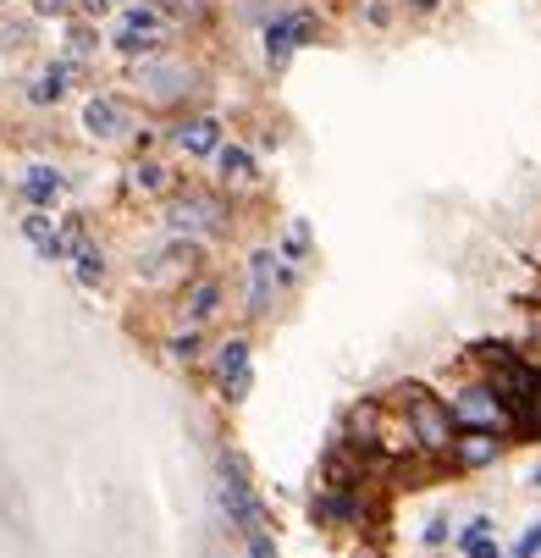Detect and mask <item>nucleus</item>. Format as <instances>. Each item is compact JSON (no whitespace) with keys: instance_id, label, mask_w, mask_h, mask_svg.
<instances>
[{"instance_id":"obj_1","label":"nucleus","mask_w":541,"mask_h":558,"mask_svg":"<svg viewBox=\"0 0 541 558\" xmlns=\"http://www.w3.org/2000/svg\"><path fill=\"white\" fill-rule=\"evenodd\" d=\"M167 45V12L149 7V0H127L116 12V28H111V50L138 61V56H155Z\"/></svg>"},{"instance_id":"obj_2","label":"nucleus","mask_w":541,"mask_h":558,"mask_svg":"<svg viewBox=\"0 0 541 558\" xmlns=\"http://www.w3.org/2000/svg\"><path fill=\"white\" fill-rule=\"evenodd\" d=\"M133 84H138V95H144L149 106H177V100L194 95V66H183L177 56L155 50V56H138Z\"/></svg>"},{"instance_id":"obj_3","label":"nucleus","mask_w":541,"mask_h":558,"mask_svg":"<svg viewBox=\"0 0 541 558\" xmlns=\"http://www.w3.org/2000/svg\"><path fill=\"white\" fill-rule=\"evenodd\" d=\"M221 509H226V520L238 525L244 536H249V531H271L266 504H260V493L249 487V470H244L238 453H221Z\"/></svg>"},{"instance_id":"obj_4","label":"nucleus","mask_w":541,"mask_h":558,"mask_svg":"<svg viewBox=\"0 0 541 558\" xmlns=\"http://www.w3.org/2000/svg\"><path fill=\"white\" fill-rule=\"evenodd\" d=\"M316 34H321V23L309 17V12H282V17H271V23H266V61L282 72L304 45H316Z\"/></svg>"},{"instance_id":"obj_5","label":"nucleus","mask_w":541,"mask_h":558,"mask_svg":"<svg viewBox=\"0 0 541 558\" xmlns=\"http://www.w3.org/2000/svg\"><path fill=\"white\" fill-rule=\"evenodd\" d=\"M167 221H172L177 238H210V232L226 227V205H221L216 194H177Z\"/></svg>"},{"instance_id":"obj_6","label":"nucleus","mask_w":541,"mask_h":558,"mask_svg":"<svg viewBox=\"0 0 541 558\" xmlns=\"http://www.w3.org/2000/svg\"><path fill=\"white\" fill-rule=\"evenodd\" d=\"M453 421H464L470 432H503L508 426V404H503V392L497 387H464L453 398Z\"/></svg>"},{"instance_id":"obj_7","label":"nucleus","mask_w":541,"mask_h":558,"mask_svg":"<svg viewBox=\"0 0 541 558\" xmlns=\"http://www.w3.org/2000/svg\"><path fill=\"white\" fill-rule=\"evenodd\" d=\"M409 437L426 453H453V415H447V404L415 392V404H409Z\"/></svg>"},{"instance_id":"obj_8","label":"nucleus","mask_w":541,"mask_h":558,"mask_svg":"<svg viewBox=\"0 0 541 558\" xmlns=\"http://www.w3.org/2000/svg\"><path fill=\"white\" fill-rule=\"evenodd\" d=\"M84 128H89V138L116 144V138L133 133V111H127V100H116V95H89V100H84Z\"/></svg>"},{"instance_id":"obj_9","label":"nucleus","mask_w":541,"mask_h":558,"mask_svg":"<svg viewBox=\"0 0 541 558\" xmlns=\"http://www.w3.org/2000/svg\"><path fill=\"white\" fill-rule=\"evenodd\" d=\"M216 376H221V392L232 398V404L249 392V343L244 338H226L216 349Z\"/></svg>"},{"instance_id":"obj_10","label":"nucleus","mask_w":541,"mask_h":558,"mask_svg":"<svg viewBox=\"0 0 541 558\" xmlns=\"http://www.w3.org/2000/svg\"><path fill=\"white\" fill-rule=\"evenodd\" d=\"M77 72H84V61H72V56H61V61H50L39 77H34V89H28V100L34 106H56L72 84H77Z\"/></svg>"},{"instance_id":"obj_11","label":"nucleus","mask_w":541,"mask_h":558,"mask_svg":"<svg viewBox=\"0 0 541 558\" xmlns=\"http://www.w3.org/2000/svg\"><path fill=\"white\" fill-rule=\"evenodd\" d=\"M167 138H172V149H183V155H216L221 122H216V117H183Z\"/></svg>"},{"instance_id":"obj_12","label":"nucleus","mask_w":541,"mask_h":558,"mask_svg":"<svg viewBox=\"0 0 541 558\" xmlns=\"http://www.w3.org/2000/svg\"><path fill=\"white\" fill-rule=\"evenodd\" d=\"M276 288H282V260L276 255H255L249 260V315H266Z\"/></svg>"},{"instance_id":"obj_13","label":"nucleus","mask_w":541,"mask_h":558,"mask_svg":"<svg viewBox=\"0 0 541 558\" xmlns=\"http://www.w3.org/2000/svg\"><path fill=\"white\" fill-rule=\"evenodd\" d=\"M17 194L28 199V210H50V205L66 194V178H61L56 167H28L23 183H17Z\"/></svg>"},{"instance_id":"obj_14","label":"nucleus","mask_w":541,"mask_h":558,"mask_svg":"<svg viewBox=\"0 0 541 558\" xmlns=\"http://www.w3.org/2000/svg\"><path fill=\"white\" fill-rule=\"evenodd\" d=\"M23 238L34 244L39 260H61V255H66V250H61V227L50 221V210H28V216H23Z\"/></svg>"},{"instance_id":"obj_15","label":"nucleus","mask_w":541,"mask_h":558,"mask_svg":"<svg viewBox=\"0 0 541 558\" xmlns=\"http://www.w3.org/2000/svg\"><path fill=\"white\" fill-rule=\"evenodd\" d=\"M453 453H458V464H492L497 453H503V442H497V432H470L464 442H453Z\"/></svg>"},{"instance_id":"obj_16","label":"nucleus","mask_w":541,"mask_h":558,"mask_svg":"<svg viewBox=\"0 0 541 558\" xmlns=\"http://www.w3.org/2000/svg\"><path fill=\"white\" fill-rule=\"evenodd\" d=\"M216 167L226 183H255V155L238 149V144H216Z\"/></svg>"},{"instance_id":"obj_17","label":"nucleus","mask_w":541,"mask_h":558,"mask_svg":"<svg viewBox=\"0 0 541 558\" xmlns=\"http://www.w3.org/2000/svg\"><path fill=\"white\" fill-rule=\"evenodd\" d=\"M95 50H100V34L72 12V17H66V56H72V61H89Z\"/></svg>"},{"instance_id":"obj_18","label":"nucleus","mask_w":541,"mask_h":558,"mask_svg":"<svg viewBox=\"0 0 541 558\" xmlns=\"http://www.w3.org/2000/svg\"><path fill=\"white\" fill-rule=\"evenodd\" d=\"M127 178H133V189H138V194H172V172H167L161 161H133V172H127Z\"/></svg>"},{"instance_id":"obj_19","label":"nucleus","mask_w":541,"mask_h":558,"mask_svg":"<svg viewBox=\"0 0 541 558\" xmlns=\"http://www.w3.org/2000/svg\"><path fill=\"white\" fill-rule=\"evenodd\" d=\"M458 547H464V558H497V536H492V525H487V520H476V525H464Z\"/></svg>"},{"instance_id":"obj_20","label":"nucleus","mask_w":541,"mask_h":558,"mask_svg":"<svg viewBox=\"0 0 541 558\" xmlns=\"http://www.w3.org/2000/svg\"><path fill=\"white\" fill-rule=\"evenodd\" d=\"M216 304H221V288H216V282H199V288L188 293V304H183V310H188V327H205L210 315H216Z\"/></svg>"},{"instance_id":"obj_21","label":"nucleus","mask_w":541,"mask_h":558,"mask_svg":"<svg viewBox=\"0 0 541 558\" xmlns=\"http://www.w3.org/2000/svg\"><path fill=\"white\" fill-rule=\"evenodd\" d=\"M34 12H39V17H56V23H66V17L77 12V0H34Z\"/></svg>"},{"instance_id":"obj_22","label":"nucleus","mask_w":541,"mask_h":558,"mask_svg":"<svg viewBox=\"0 0 541 558\" xmlns=\"http://www.w3.org/2000/svg\"><path fill=\"white\" fill-rule=\"evenodd\" d=\"M127 0H77V12L84 17H106V12H122Z\"/></svg>"},{"instance_id":"obj_23","label":"nucleus","mask_w":541,"mask_h":558,"mask_svg":"<svg viewBox=\"0 0 541 558\" xmlns=\"http://www.w3.org/2000/svg\"><path fill=\"white\" fill-rule=\"evenodd\" d=\"M536 553H541V520H536V525H530V531L519 536V547H514V558H536Z\"/></svg>"},{"instance_id":"obj_24","label":"nucleus","mask_w":541,"mask_h":558,"mask_svg":"<svg viewBox=\"0 0 541 558\" xmlns=\"http://www.w3.org/2000/svg\"><path fill=\"white\" fill-rule=\"evenodd\" d=\"M249 558H276V547H271V531H249Z\"/></svg>"},{"instance_id":"obj_25","label":"nucleus","mask_w":541,"mask_h":558,"mask_svg":"<svg viewBox=\"0 0 541 558\" xmlns=\"http://www.w3.org/2000/svg\"><path fill=\"white\" fill-rule=\"evenodd\" d=\"M194 343H199V338L188 332V338H177V343H172V354H177V360H194Z\"/></svg>"},{"instance_id":"obj_26","label":"nucleus","mask_w":541,"mask_h":558,"mask_svg":"<svg viewBox=\"0 0 541 558\" xmlns=\"http://www.w3.org/2000/svg\"><path fill=\"white\" fill-rule=\"evenodd\" d=\"M409 7H415V12H437V0H409Z\"/></svg>"}]
</instances>
